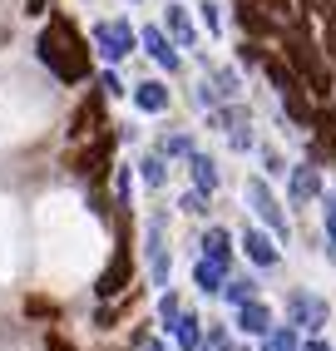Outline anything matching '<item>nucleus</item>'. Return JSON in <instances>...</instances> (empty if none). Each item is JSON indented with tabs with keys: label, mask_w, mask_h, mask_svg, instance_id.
I'll return each mask as SVG.
<instances>
[{
	"label": "nucleus",
	"mask_w": 336,
	"mask_h": 351,
	"mask_svg": "<svg viewBox=\"0 0 336 351\" xmlns=\"http://www.w3.org/2000/svg\"><path fill=\"white\" fill-rule=\"evenodd\" d=\"M243 193H248V208L272 228V238H287V213L277 208V198L267 193V183H262V178H248V189H243Z\"/></svg>",
	"instance_id": "7ed1b4c3"
},
{
	"label": "nucleus",
	"mask_w": 336,
	"mask_h": 351,
	"mask_svg": "<svg viewBox=\"0 0 336 351\" xmlns=\"http://www.w3.org/2000/svg\"><path fill=\"white\" fill-rule=\"evenodd\" d=\"M129 272H134L129 247H119V252H114V263L104 267V277H99V287H94V292H99V297H119V292L129 287Z\"/></svg>",
	"instance_id": "423d86ee"
},
{
	"label": "nucleus",
	"mask_w": 336,
	"mask_h": 351,
	"mask_svg": "<svg viewBox=\"0 0 336 351\" xmlns=\"http://www.w3.org/2000/svg\"><path fill=\"white\" fill-rule=\"evenodd\" d=\"M139 40H143V50H149V55H154L163 69H178V50H173V40H168L158 25H149V30L139 35Z\"/></svg>",
	"instance_id": "9d476101"
},
{
	"label": "nucleus",
	"mask_w": 336,
	"mask_h": 351,
	"mask_svg": "<svg viewBox=\"0 0 336 351\" xmlns=\"http://www.w3.org/2000/svg\"><path fill=\"white\" fill-rule=\"evenodd\" d=\"M94 124H99V95H94V99H84V109L75 114V134H89Z\"/></svg>",
	"instance_id": "393cba45"
},
{
	"label": "nucleus",
	"mask_w": 336,
	"mask_h": 351,
	"mask_svg": "<svg viewBox=\"0 0 336 351\" xmlns=\"http://www.w3.org/2000/svg\"><path fill=\"white\" fill-rule=\"evenodd\" d=\"M267 351H302L297 326H272V332H267Z\"/></svg>",
	"instance_id": "aec40b11"
},
{
	"label": "nucleus",
	"mask_w": 336,
	"mask_h": 351,
	"mask_svg": "<svg viewBox=\"0 0 336 351\" xmlns=\"http://www.w3.org/2000/svg\"><path fill=\"white\" fill-rule=\"evenodd\" d=\"M99 89H104V95H109V99H114V95H124V84H119L114 75H104V80H99Z\"/></svg>",
	"instance_id": "2f4dec72"
},
{
	"label": "nucleus",
	"mask_w": 336,
	"mask_h": 351,
	"mask_svg": "<svg viewBox=\"0 0 336 351\" xmlns=\"http://www.w3.org/2000/svg\"><path fill=\"white\" fill-rule=\"evenodd\" d=\"M149 272H154V282L163 287L168 282V247H163V218L149 223Z\"/></svg>",
	"instance_id": "0eeeda50"
},
{
	"label": "nucleus",
	"mask_w": 336,
	"mask_h": 351,
	"mask_svg": "<svg viewBox=\"0 0 336 351\" xmlns=\"http://www.w3.org/2000/svg\"><path fill=\"white\" fill-rule=\"evenodd\" d=\"M178 208H183V213H208V193H198V189H193V193H183Z\"/></svg>",
	"instance_id": "c85d7f7f"
},
{
	"label": "nucleus",
	"mask_w": 336,
	"mask_h": 351,
	"mask_svg": "<svg viewBox=\"0 0 336 351\" xmlns=\"http://www.w3.org/2000/svg\"><path fill=\"white\" fill-rule=\"evenodd\" d=\"M94 45H99V55H104L109 64H119V60L134 55L139 35L129 30V20H99V25H94Z\"/></svg>",
	"instance_id": "f03ea898"
},
{
	"label": "nucleus",
	"mask_w": 336,
	"mask_h": 351,
	"mask_svg": "<svg viewBox=\"0 0 336 351\" xmlns=\"http://www.w3.org/2000/svg\"><path fill=\"white\" fill-rule=\"evenodd\" d=\"M237 20H243V30H252V35H267V15H262L257 5H243V10H237Z\"/></svg>",
	"instance_id": "a878e982"
},
{
	"label": "nucleus",
	"mask_w": 336,
	"mask_h": 351,
	"mask_svg": "<svg viewBox=\"0 0 336 351\" xmlns=\"http://www.w3.org/2000/svg\"><path fill=\"white\" fill-rule=\"evenodd\" d=\"M237 326H243L248 337H267V332H272V312L252 297V302H243V307H237Z\"/></svg>",
	"instance_id": "6e6552de"
},
{
	"label": "nucleus",
	"mask_w": 336,
	"mask_h": 351,
	"mask_svg": "<svg viewBox=\"0 0 336 351\" xmlns=\"http://www.w3.org/2000/svg\"><path fill=\"white\" fill-rule=\"evenodd\" d=\"M45 351H75V346H69L64 337H50V346H45Z\"/></svg>",
	"instance_id": "473e14b6"
},
{
	"label": "nucleus",
	"mask_w": 336,
	"mask_h": 351,
	"mask_svg": "<svg viewBox=\"0 0 336 351\" xmlns=\"http://www.w3.org/2000/svg\"><path fill=\"white\" fill-rule=\"evenodd\" d=\"M262 69H267V80L277 84V95H282V89H292V84H297V75H292V69H287L282 60H262Z\"/></svg>",
	"instance_id": "4be33fe9"
},
{
	"label": "nucleus",
	"mask_w": 336,
	"mask_h": 351,
	"mask_svg": "<svg viewBox=\"0 0 336 351\" xmlns=\"http://www.w3.org/2000/svg\"><path fill=\"white\" fill-rule=\"evenodd\" d=\"M311 124L322 129V144L336 149V109H317V114H311Z\"/></svg>",
	"instance_id": "b1692460"
},
{
	"label": "nucleus",
	"mask_w": 336,
	"mask_h": 351,
	"mask_svg": "<svg viewBox=\"0 0 336 351\" xmlns=\"http://www.w3.org/2000/svg\"><path fill=\"white\" fill-rule=\"evenodd\" d=\"M109 158H114V138L104 134V138H94V149L80 158V173H84V178H104V163H109Z\"/></svg>",
	"instance_id": "9b49d317"
},
{
	"label": "nucleus",
	"mask_w": 336,
	"mask_h": 351,
	"mask_svg": "<svg viewBox=\"0 0 336 351\" xmlns=\"http://www.w3.org/2000/svg\"><path fill=\"white\" fill-rule=\"evenodd\" d=\"M193 282H198L203 292H223V282H228V267H218V263H208V257H203V263L193 267Z\"/></svg>",
	"instance_id": "a211bd4d"
},
{
	"label": "nucleus",
	"mask_w": 336,
	"mask_h": 351,
	"mask_svg": "<svg viewBox=\"0 0 336 351\" xmlns=\"http://www.w3.org/2000/svg\"><path fill=\"white\" fill-rule=\"evenodd\" d=\"M223 292H228L232 307H243V302L257 297V282H252V277H232V282H223Z\"/></svg>",
	"instance_id": "6ab92c4d"
},
{
	"label": "nucleus",
	"mask_w": 336,
	"mask_h": 351,
	"mask_svg": "<svg viewBox=\"0 0 336 351\" xmlns=\"http://www.w3.org/2000/svg\"><path fill=\"white\" fill-rule=\"evenodd\" d=\"M287 312H292V326H307V332H322L326 326V302L311 297V292H292V302H287Z\"/></svg>",
	"instance_id": "20e7f679"
},
{
	"label": "nucleus",
	"mask_w": 336,
	"mask_h": 351,
	"mask_svg": "<svg viewBox=\"0 0 336 351\" xmlns=\"http://www.w3.org/2000/svg\"><path fill=\"white\" fill-rule=\"evenodd\" d=\"M168 35H173V45H183V50L198 45V30H193V20H188L183 5H168Z\"/></svg>",
	"instance_id": "2eb2a0df"
},
{
	"label": "nucleus",
	"mask_w": 336,
	"mask_h": 351,
	"mask_svg": "<svg viewBox=\"0 0 336 351\" xmlns=\"http://www.w3.org/2000/svg\"><path fill=\"white\" fill-rule=\"evenodd\" d=\"M158 317H163V322H168V326H173V322H178V317H183V307H178V297H173V292H168V297H163V302H158Z\"/></svg>",
	"instance_id": "cd10ccee"
},
{
	"label": "nucleus",
	"mask_w": 336,
	"mask_h": 351,
	"mask_svg": "<svg viewBox=\"0 0 336 351\" xmlns=\"http://www.w3.org/2000/svg\"><path fill=\"white\" fill-rule=\"evenodd\" d=\"M307 198H322V173L311 163L292 169V203H307Z\"/></svg>",
	"instance_id": "4468645a"
},
{
	"label": "nucleus",
	"mask_w": 336,
	"mask_h": 351,
	"mask_svg": "<svg viewBox=\"0 0 336 351\" xmlns=\"http://www.w3.org/2000/svg\"><path fill=\"white\" fill-rule=\"evenodd\" d=\"M158 154L163 158H188V154H193V138H188V134H168L158 144Z\"/></svg>",
	"instance_id": "412c9836"
},
{
	"label": "nucleus",
	"mask_w": 336,
	"mask_h": 351,
	"mask_svg": "<svg viewBox=\"0 0 336 351\" xmlns=\"http://www.w3.org/2000/svg\"><path fill=\"white\" fill-rule=\"evenodd\" d=\"M198 10H203V25H208V30H223V20H218V5H198Z\"/></svg>",
	"instance_id": "7c9ffc66"
},
{
	"label": "nucleus",
	"mask_w": 336,
	"mask_h": 351,
	"mask_svg": "<svg viewBox=\"0 0 336 351\" xmlns=\"http://www.w3.org/2000/svg\"><path fill=\"white\" fill-rule=\"evenodd\" d=\"M40 60L50 64L64 84H75V80H84V75H89L84 40H80V30L69 25V20H60V15H55L50 25H45V35H40Z\"/></svg>",
	"instance_id": "f257e3e1"
},
{
	"label": "nucleus",
	"mask_w": 336,
	"mask_h": 351,
	"mask_svg": "<svg viewBox=\"0 0 336 351\" xmlns=\"http://www.w3.org/2000/svg\"><path fill=\"white\" fill-rule=\"evenodd\" d=\"M302 351H331V346H326V341H317V337H311V341H307Z\"/></svg>",
	"instance_id": "72a5a7b5"
},
{
	"label": "nucleus",
	"mask_w": 336,
	"mask_h": 351,
	"mask_svg": "<svg viewBox=\"0 0 336 351\" xmlns=\"http://www.w3.org/2000/svg\"><path fill=\"white\" fill-rule=\"evenodd\" d=\"M25 10H30V15H40V10H45V0H25Z\"/></svg>",
	"instance_id": "f704fd0d"
},
{
	"label": "nucleus",
	"mask_w": 336,
	"mask_h": 351,
	"mask_svg": "<svg viewBox=\"0 0 336 351\" xmlns=\"http://www.w3.org/2000/svg\"><path fill=\"white\" fill-rule=\"evenodd\" d=\"M188 169H193V189L198 193H213V189H218V163H213L208 154H188Z\"/></svg>",
	"instance_id": "dca6fc26"
},
{
	"label": "nucleus",
	"mask_w": 336,
	"mask_h": 351,
	"mask_svg": "<svg viewBox=\"0 0 336 351\" xmlns=\"http://www.w3.org/2000/svg\"><path fill=\"white\" fill-rule=\"evenodd\" d=\"M173 337H178L183 351H198V346H203V322H198L193 312H183V317L173 322Z\"/></svg>",
	"instance_id": "f3484780"
},
{
	"label": "nucleus",
	"mask_w": 336,
	"mask_h": 351,
	"mask_svg": "<svg viewBox=\"0 0 336 351\" xmlns=\"http://www.w3.org/2000/svg\"><path fill=\"white\" fill-rule=\"evenodd\" d=\"M243 247H248V257H252V263L257 267H277V243L267 238V232H243Z\"/></svg>",
	"instance_id": "f8f14e48"
},
{
	"label": "nucleus",
	"mask_w": 336,
	"mask_h": 351,
	"mask_svg": "<svg viewBox=\"0 0 336 351\" xmlns=\"http://www.w3.org/2000/svg\"><path fill=\"white\" fill-rule=\"evenodd\" d=\"M213 124H218V129L232 138V149H248V144H252V119H248V109H243V104H232V109H213Z\"/></svg>",
	"instance_id": "39448f33"
},
{
	"label": "nucleus",
	"mask_w": 336,
	"mask_h": 351,
	"mask_svg": "<svg viewBox=\"0 0 336 351\" xmlns=\"http://www.w3.org/2000/svg\"><path fill=\"white\" fill-rule=\"evenodd\" d=\"M134 104H139L143 114H163V109H168V84H158V80H143V84L134 89Z\"/></svg>",
	"instance_id": "ddd939ff"
},
{
	"label": "nucleus",
	"mask_w": 336,
	"mask_h": 351,
	"mask_svg": "<svg viewBox=\"0 0 336 351\" xmlns=\"http://www.w3.org/2000/svg\"><path fill=\"white\" fill-rule=\"evenodd\" d=\"M143 351H163V346H158V341H143Z\"/></svg>",
	"instance_id": "c9c22d12"
},
{
	"label": "nucleus",
	"mask_w": 336,
	"mask_h": 351,
	"mask_svg": "<svg viewBox=\"0 0 336 351\" xmlns=\"http://www.w3.org/2000/svg\"><path fill=\"white\" fill-rule=\"evenodd\" d=\"M322 203H326V232H331V243H336V193H326Z\"/></svg>",
	"instance_id": "c756f323"
},
{
	"label": "nucleus",
	"mask_w": 336,
	"mask_h": 351,
	"mask_svg": "<svg viewBox=\"0 0 336 351\" xmlns=\"http://www.w3.org/2000/svg\"><path fill=\"white\" fill-rule=\"evenodd\" d=\"M139 173H143V183H149V189H158V183L168 178V169H163V154H149L139 163Z\"/></svg>",
	"instance_id": "5701e85b"
},
{
	"label": "nucleus",
	"mask_w": 336,
	"mask_h": 351,
	"mask_svg": "<svg viewBox=\"0 0 336 351\" xmlns=\"http://www.w3.org/2000/svg\"><path fill=\"white\" fill-rule=\"evenodd\" d=\"M213 84H218V95H223V99H237V89H243L232 69H218V75H213Z\"/></svg>",
	"instance_id": "bb28decb"
},
{
	"label": "nucleus",
	"mask_w": 336,
	"mask_h": 351,
	"mask_svg": "<svg viewBox=\"0 0 336 351\" xmlns=\"http://www.w3.org/2000/svg\"><path fill=\"white\" fill-rule=\"evenodd\" d=\"M203 257L218 267H232V232L228 228H208L203 232Z\"/></svg>",
	"instance_id": "1a4fd4ad"
}]
</instances>
